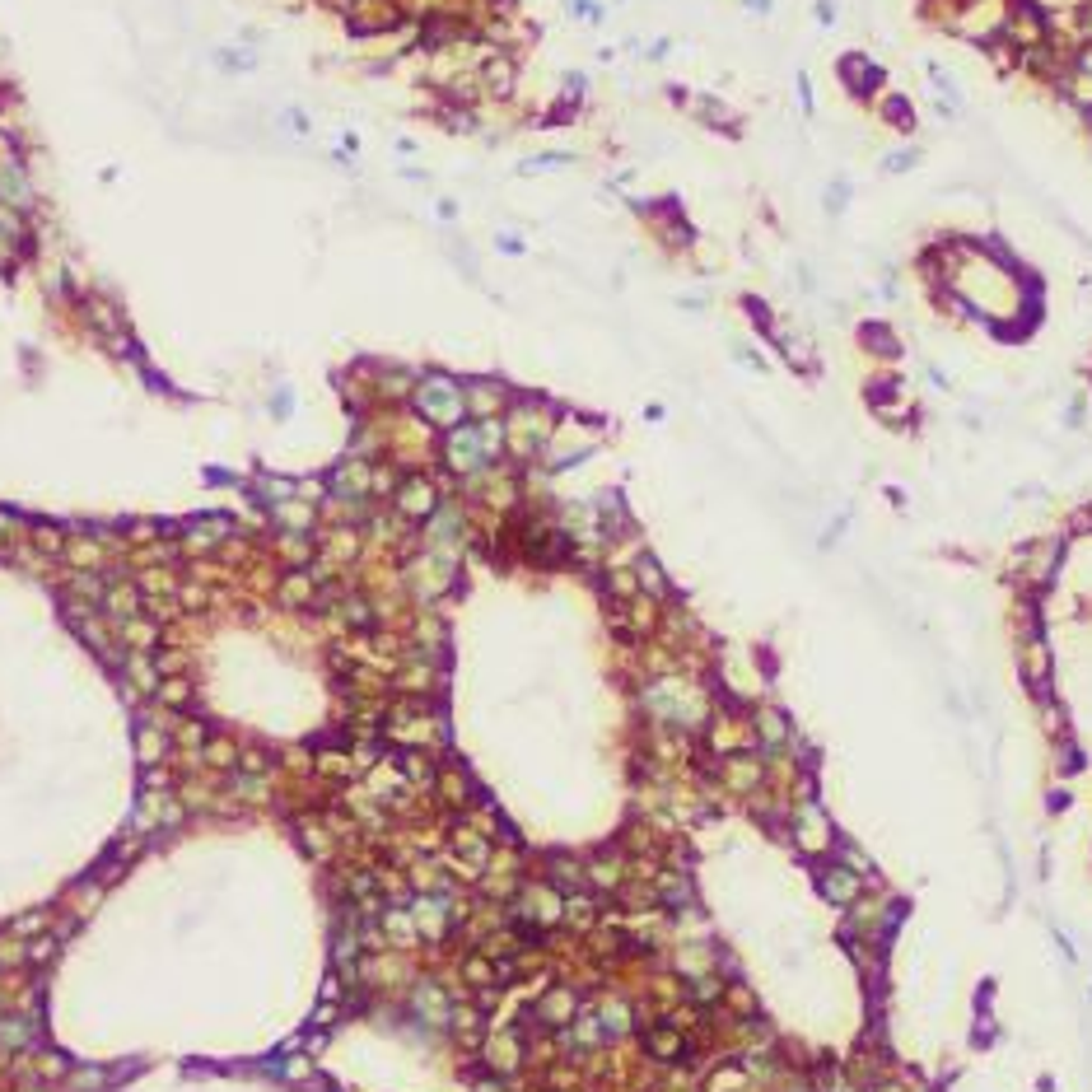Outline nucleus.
I'll return each instance as SVG.
<instances>
[{"label":"nucleus","instance_id":"obj_1","mask_svg":"<svg viewBox=\"0 0 1092 1092\" xmlns=\"http://www.w3.org/2000/svg\"><path fill=\"white\" fill-rule=\"evenodd\" d=\"M416 411L430 425H439V430H453L467 416V392H462V383L448 379V374H425V379L416 383Z\"/></svg>","mask_w":1092,"mask_h":1092},{"label":"nucleus","instance_id":"obj_2","mask_svg":"<svg viewBox=\"0 0 1092 1092\" xmlns=\"http://www.w3.org/2000/svg\"><path fill=\"white\" fill-rule=\"evenodd\" d=\"M789 840H794V850H799L803 859H813V864H818L821 855L836 850V826H831V813L821 808L818 799H799V803L789 808Z\"/></svg>","mask_w":1092,"mask_h":1092},{"label":"nucleus","instance_id":"obj_3","mask_svg":"<svg viewBox=\"0 0 1092 1092\" xmlns=\"http://www.w3.org/2000/svg\"><path fill=\"white\" fill-rule=\"evenodd\" d=\"M747 724H752V743H757V752H762L765 762L784 757V752H789V743L799 738L794 719H789L784 710H775V706H757Z\"/></svg>","mask_w":1092,"mask_h":1092},{"label":"nucleus","instance_id":"obj_4","mask_svg":"<svg viewBox=\"0 0 1092 1092\" xmlns=\"http://www.w3.org/2000/svg\"><path fill=\"white\" fill-rule=\"evenodd\" d=\"M813 882H818V896L826 901V906H836V911H850L864 892H869V882L859 874H850L845 864H818V874H813Z\"/></svg>","mask_w":1092,"mask_h":1092},{"label":"nucleus","instance_id":"obj_5","mask_svg":"<svg viewBox=\"0 0 1092 1092\" xmlns=\"http://www.w3.org/2000/svg\"><path fill=\"white\" fill-rule=\"evenodd\" d=\"M1018 672H1023V682H1027V691H1032L1037 701L1050 696V672H1055V663H1050V645H1045L1041 631H1027V635H1023V645H1018Z\"/></svg>","mask_w":1092,"mask_h":1092},{"label":"nucleus","instance_id":"obj_6","mask_svg":"<svg viewBox=\"0 0 1092 1092\" xmlns=\"http://www.w3.org/2000/svg\"><path fill=\"white\" fill-rule=\"evenodd\" d=\"M443 458H448V467L453 472H481L486 462H491V448H486V439H481V425H453L448 430V439H443Z\"/></svg>","mask_w":1092,"mask_h":1092},{"label":"nucleus","instance_id":"obj_7","mask_svg":"<svg viewBox=\"0 0 1092 1092\" xmlns=\"http://www.w3.org/2000/svg\"><path fill=\"white\" fill-rule=\"evenodd\" d=\"M719 780H724L728 794H762L765 757H757V752H728L724 765H719Z\"/></svg>","mask_w":1092,"mask_h":1092},{"label":"nucleus","instance_id":"obj_8","mask_svg":"<svg viewBox=\"0 0 1092 1092\" xmlns=\"http://www.w3.org/2000/svg\"><path fill=\"white\" fill-rule=\"evenodd\" d=\"M645 1050L654 1055L658 1064H677V1060L691 1055V1041H687V1032L677 1023H654V1027H645Z\"/></svg>","mask_w":1092,"mask_h":1092},{"label":"nucleus","instance_id":"obj_9","mask_svg":"<svg viewBox=\"0 0 1092 1092\" xmlns=\"http://www.w3.org/2000/svg\"><path fill=\"white\" fill-rule=\"evenodd\" d=\"M1018 565H1023V579H1027L1032 589H1045V584L1055 579V565H1060V542H1041V546H1032V551H1023Z\"/></svg>","mask_w":1092,"mask_h":1092},{"label":"nucleus","instance_id":"obj_10","mask_svg":"<svg viewBox=\"0 0 1092 1092\" xmlns=\"http://www.w3.org/2000/svg\"><path fill=\"white\" fill-rule=\"evenodd\" d=\"M397 504H402V514H406V518H435L439 495H435V486H430L425 477H411V481L402 486V495H397Z\"/></svg>","mask_w":1092,"mask_h":1092},{"label":"nucleus","instance_id":"obj_11","mask_svg":"<svg viewBox=\"0 0 1092 1092\" xmlns=\"http://www.w3.org/2000/svg\"><path fill=\"white\" fill-rule=\"evenodd\" d=\"M574 1013H579V999H574V989H565V985H555L542 1004H537V1018H542L546 1027H570Z\"/></svg>","mask_w":1092,"mask_h":1092},{"label":"nucleus","instance_id":"obj_12","mask_svg":"<svg viewBox=\"0 0 1092 1092\" xmlns=\"http://www.w3.org/2000/svg\"><path fill=\"white\" fill-rule=\"evenodd\" d=\"M836 864H845L850 874H859V877H864V882H869L874 892H882V882H877L874 859H869V855H864V850H859L855 840H836Z\"/></svg>","mask_w":1092,"mask_h":1092},{"label":"nucleus","instance_id":"obj_13","mask_svg":"<svg viewBox=\"0 0 1092 1092\" xmlns=\"http://www.w3.org/2000/svg\"><path fill=\"white\" fill-rule=\"evenodd\" d=\"M462 392H467V411H477L481 421H491L495 411H499V402H504V387H499V383H491V379L467 383Z\"/></svg>","mask_w":1092,"mask_h":1092},{"label":"nucleus","instance_id":"obj_14","mask_svg":"<svg viewBox=\"0 0 1092 1092\" xmlns=\"http://www.w3.org/2000/svg\"><path fill=\"white\" fill-rule=\"evenodd\" d=\"M719 1004H728V1013L743 1023V1018H757V989L747 981H724V999Z\"/></svg>","mask_w":1092,"mask_h":1092},{"label":"nucleus","instance_id":"obj_15","mask_svg":"<svg viewBox=\"0 0 1092 1092\" xmlns=\"http://www.w3.org/2000/svg\"><path fill=\"white\" fill-rule=\"evenodd\" d=\"M0 197H5L9 206H24V201H28V178H24V164H19V160H9V164L0 168Z\"/></svg>","mask_w":1092,"mask_h":1092},{"label":"nucleus","instance_id":"obj_16","mask_svg":"<svg viewBox=\"0 0 1092 1092\" xmlns=\"http://www.w3.org/2000/svg\"><path fill=\"white\" fill-rule=\"evenodd\" d=\"M635 584H640L650 598H668V579H663V570H658L654 555H640V560H635Z\"/></svg>","mask_w":1092,"mask_h":1092},{"label":"nucleus","instance_id":"obj_17","mask_svg":"<svg viewBox=\"0 0 1092 1092\" xmlns=\"http://www.w3.org/2000/svg\"><path fill=\"white\" fill-rule=\"evenodd\" d=\"M481 75H486V89H491V94H499V99L514 89V70H509V61H504V56L486 61V70H481Z\"/></svg>","mask_w":1092,"mask_h":1092},{"label":"nucleus","instance_id":"obj_18","mask_svg":"<svg viewBox=\"0 0 1092 1092\" xmlns=\"http://www.w3.org/2000/svg\"><path fill=\"white\" fill-rule=\"evenodd\" d=\"M864 346L877 350V355H896V350H901V341L882 328V323H869V328H864Z\"/></svg>","mask_w":1092,"mask_h":1092},{"label":"nucleus","instance_id":"obj_19","mask_svg":"<svg viewBox=\"0 0 1092 1092\" xmlns=\"http://www.w3.org/2000/svg\"><path fill=\"white\" fill-rule=\"evenodd\" d=\"M462 976L472 985H495V962L491 957H467V962H462Z\"/></svg>","mask_w":1092,"mask_h":1092},{"label":"nucleus","instance_id":"obj_20","mask_svg":"<svg viewBox=\"0 0 1092 1092\" xmlns=\"http://www.w3.org/2000/svg\"><path fill=\"white\" fill-rule=\"evenodd\" d=\"M1041 724H1045V733H1060V738H1064V710H1060L1050 696L1041 701Z\"/></svg>","mask_w":1092,"mask_h":1092},{"label":"nucleus","instance_id":"obj_21","mask_svg":"<svg viewBox=\"0 0 1092 1092\" xmlns=\"http://www.w3.org/2000/svg\"><path fill=\"white\" fill-rule=\"evenodd\" d=\"M108 607L117 612V616H131V612H136V589H112Z\"/></svg>","mask_w":1092,"mask_h":1092},{"label":"nucleus","instance_id":"obj_22","mask_svg":"<svg viewBox=\"0 0 1092 1092\" xmlns=\"http://www.w3.org/2000/svg\"><path fill=\"white\" fill-rule=\"evenodd\" d=\"M285 598H290V602H304V598H309V579H304V574L285 579Z\"/></svg>","mask_w":1092,"mask_h":1092},{"label":"nucleus","instance_id":"obj_23","mask_svg":"<svg viewBox=\"0 0 1092 1092\" xmlns=\"http://www.w3.org/2000/svg\"><path fill=\"white\" fill-rule=\"evenodd\" d=\"M864 1092H906V1079H892V1074H882L877 1083H869Z\"/></svg>","mask_w":1092,"mask_h":1092},{"label":"nucleus","instance_id":"obj_24","mask_svg":"<svg viewBox=\"0 0 1092 1092\" xmlns=\"http://www.w3.org/2000/svg\"><path fill=\"white\" fill-rule=\"evenodd\" d=\"M1079 75H1088V80H1092V47L1079 56Z\"/></svg>","mask_w":1092,"mask_h":1092},{"label":"nucleus","instance_id":"obj_25","mask_svg":"<svg viewBox=\"0 0 1092 1092\" xmlns=\"http://www.w3.org/2000/svg\"><path fill=\"white\" fill-rule=\"evenodd\" d=\"M850 1092H864V1088H850Z\"/></svg>","mask_w":1092,"mask_h":1092}]
</instances>
